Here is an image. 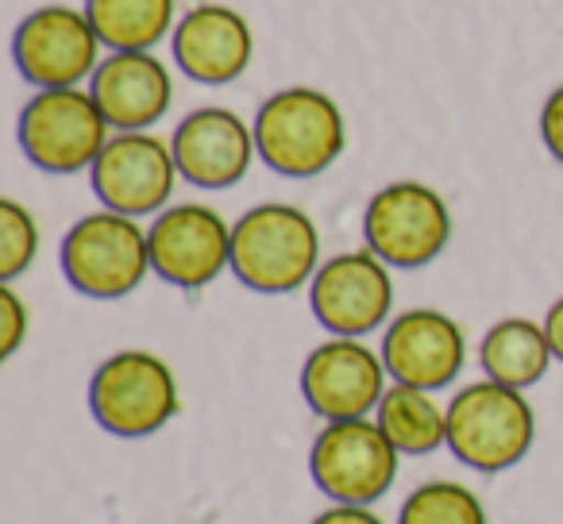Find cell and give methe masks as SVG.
<instances>
[{"mask_svg": "<svg viewBox=\"0 0 563 524\" xmlns=\"http://www.w3.org/2000/svg\"><path fill=\"white\" fill-rule=\"evenodd\" d=\"M321 232L294 204H258L232 227V270L255 293H294L317 278Z\"/></svg>", "mask_w": 563, "mask_h": 524, "instance_id": "obj_1", "label": "cell"}, {"mask_svg": "<svg viewBox=\"0 0 563 524\" xmlns=\"http://www.w3.org/2000/svg\"><path fill=\"white\" fill-rule=\"evenodd\" d=\"M344 112L321 89H282L258 109V158L282 178H317L344 155Z\"/></svg>", "mask_w": 563, "mask_h": 524, "instance_id": "obj_2", "label": "cell"}, {"mask_svg": "<svg viewBox=\"0 0 563 524\" xmlns=\"http://www.w3.org/2000/svg\"><path fill=\"white\" fill-rule=\"evenodd\" d=\"M537 416L521 390L501 382L463 386L448 405V447L455 459L486 475L509 470L529 455Z\"/></svg>", "mask_w": 563, "mask_h": 524, "instance_id": "obj_3", "label": "cell"}, {"mask_svg": "<svg viewBox=\"0 0 563 524\" xmlns=\"http://www.w3.org/2000/svg\"><path fill=\"white\" fill-rule=\"evenodd\" d=\"M63 275L78 293L93 301H117L140 290L151 270V239L135 216L93 212L81 216L63 239Z\"/></svg>", "mask_w": 563, "mask_h": 524, "instance_id": "obj_4", "label": "cell"}, {"mask_svg": "<svg viewBox=\"0 0 563 524\" xmlns=\"http://www.w3.org/2000/svg\"><path fill=\"white\" fill-rule=\"evenodd\" d=\"M174 370L151 352H120L97 367L89 382V409L112 436L140 439L166 428L178 413Z\"/></svg>", "mask_w": 563, "mask_h": 524, "instance_id": "obj_5", "label": "cell"}, {"mask_svg": "<svg viewBox=\"0 0 563 524\" xmlns=\"http://www.w3.org/2000/svg\"><path fill=\"white\" fill-rule=\"evenodd\" d=\"M109 127L93 93L40 89L20 112V147L40 170L78 174L109 147Z\"/></svg>", "mask_w": 563, "mask_h": 524, "instance_id": "obj_6", "label": "cell"}, {"mask_svg": "<svg viewBox=\"0 0 563 524\" xmlns=\"http://www.w3.org/2000/svg\"><path fill=\"white\" fill-rule=\"evenodd\" d=\"M367 250H375L386 267L417 270L448 247L452 216L437 189L421 181H394L371 197L363 212Z\"/></svg>", "mask_w": 563, "mask_h": 524, "instance_id": "obj_7", "label": "cell"}, {"mask_svg": "<svg viewBox=\"0 0 563 524\" xmlns=\"http://www.w3.org/2000/svg\"><path fill=\"white\" fill-rule=\"evenodd\" d=\"M398 455L378 421H332L309 451V470L336 505H371L398 478Z\"/></svg>", "mask_w": 563, "mask_h": 524, "instance_id": "obj_8", "label": "cell"}, {"mask_svg": "<svg viewBox=\"0 0 563 524\" xmlns=\"http://www.w3.org/2000/svg\"><path fill=\"white\" fill-rule=\"evenodd\" d=\"M16 66L40 89H78L101 66V35L93 20L66 4H47L16 27Z\"/></svg>", "mask_w": 563, "mask_h": 524, "instance_id": "obj_9", "label": "cell"}, {"mask_svg": "<svg viewBox=\"0 0 563 524\" xmlns=\"http://www.w3.org/2000/svg\"><path fill=\"white\" fill-rule=\"evenodd\" d=\"M151 270L178 290H201L232 267V227L209 204H174L147 232Z\"/></svg>", "mask_w": 563, "mask_h": 524, "instance_id": "obj_10", "label": "cell"}, {"mask_svg": "<svg viewBox=\"0 0 563 524\" xmlns=\"http://www.w3.org/2000/svg\"><path fill=\"white\" fill-rule=\"evenodd\" d=\"M313 316L332 336L360 339L386 324L394 309V282L375 250H347L329 258L313 278Z\"/></svg>", "mask_w": 563, "mask_h": 524, "instance_id": "obj_11", "label": "cell"}, {"mask_svg": "<svg viewBox=\"0 0 563 524\" xmlns=\"http://www.w3.org/2000/svg\"><path fill=\"white\" fill-rule=\"evenodd\" d=\"M386 363L367 344L347 336H332L313 347L301 367L306 405L324 421H360L386 398Z\"/></svg>", "mask_w": 563, "mask_h": 524, "instance_id": "obj_12", "label": "cell"}, {"mask_svg": "<svg viewBox=\"0 0 563 524\" xmlns=\"http://www.w3.org/2000/svg\"><path fill=\"white\" fill-rule=\"evenodd\" d=\"M93 193L104 209L124 212V216H147L163 209L178 181L174 150L147 132H120L109 140L93 166Z\"/></svg>", "mask_w": 563, "mask_h": 524, "instance_id": "obj_13", "label": "cell"}, {"mask_svg": "<svg viewBox=\"0 0 563 524\" xmlns=\"http://www.w3.org/2000/svg\"><path fill=\"white\" fill-rule=\"evenodd\" d=\"M383 363L401 386L417 390H444L460 378L467 363L463 328L437 309H409L394 316L383 336Z\"/></svg>", "mask_w": 563, "mask_h": 524, "instance_id": "obj_14", "label": "cell"}, {"mask_svg": "<svg viewBox=\"0 0 563 524\" xmlns=\"http://www.w3.org/2000/svg\"><path fill=\"white\" fill-rule=\"evenodd\" d=\"M174 163L178 174L197 189H228L247 178L255 163V127L243 124L228 109H197L174 132Z\"/></svg>", "mask_w": 563, "mask_h": 524, "instance_id": "obj_15", "label": "cell"}, {"mask_svg": "<svg viewBox=\"0 0 563 524\" xmlns=\"http://www.w3.org/2000/svg\"><path fill=\"white\" fill-rule=\"evenodd\" d=\"M255 40L247 20L228 4H197L174 27V58L186 78L201 86H228L251 66Z\"/></svg>", "mask_w": 563, "mask_h": 524, "instance_id": "obj_16", "label": "cell"}, {"mask_svg": "<svg viewBox=\"0 0 563 524\" xmlns=\"http://www.w3.org/2000/svg\"><path fill=\"white\" fill-rule=\"evenodd\" d=\"M93 101L120 132L158 124L174 101V81L151 51H112L93 74Z\"/></svg>", "mask_w": 563, "mask_h": 524, "instance_id": "obj_17", "label": "cell"}, {"mask_svg": "<svg viewBox=\"0 0 563 524\" xmlns=\"http://www.w3.org/2000/svg\"><path fill=\"white\" fill-rule=\"evenodd\" d=\"M552 344H548V332L532 321H501L494 324L483 336L478 347V363H483L486 378L501 386H514V390H529L532 382L548 375L552 367Z\"/></svg>", "mask_w": 563, "mask_h": 524, "instance_id": "obj_18", "label": "cell"}, {"mask_svg": "<svg viewBox=\"0 0 563 524\" xmlns=\"http://www.w3.org/2000/svg\"><path fill=\"white\" fill-rule=\"evenodd\" d=\"M378 424L401 455H432L448 444V409L432 401L429 390L394 386L378 405Z\"/></svg>", "mask_w": 563, "mask_h": 524, "instance_id": "obj_19", "label": "cell"}, {"mask_svg": "<svg viewBox=\"0 0 563 524\" xmlns=\"http://www.w3.org/2000/svg\"><path fill=\"white\" fill-rule=\"evenodd\" d=\"M86 16L112 51H151L174 27V0H86Z\"/></svg>", "mask_w": 563, "mask_h": 524, "instance_id": "obj_20", "label": "cell"}, {"mask_svg": "<svg viewBox=\"0 0 563 524\" xmlns=\"http://www.w3.org/2000/svg\"><path fill=\"white\" fill-rule=\"evenodd\" d=\"M398 524H486V509L467 486L429 482L406 498Z\"/></svg>", "mask_w": 563, "mask_h": 524, "instance_id": "obj_21", "label": "cell"}, {"mask_svg": "<svg viewBox=\"0 0 563 524\" xmlns=\"http://www.w3.org/2000/svg\"><path fill=\"white\" fill-rule=\"evenodd\" d=\"M40 255V224L20 201H0V282L20 278Z\"/></svg>", "mask_w": 563, "mask_h": 524, "instance_id": "obj_22", "label": "cell"}, {"mask_svg": "<svg viewBox=\"0 0 563 524\" xmlns=\"http://www.w3.org/2000/svg\"><path fill=\"white\" fill-rule=\"evenodd\" d=\"M27 336V309L12 286H0V355L12 359Z\"/></svg>", "mask_w": 563, "mask_h": 524, "instance_id": "obj_23", "label": "cell"}, {"mask_svg": "<svg viewBox=\"0 0 563 524\" xmlns=\"http://www.w3.org/2000/svg\"><path fill=\"white\" fill-rule=\"evenodd\" d=\"M540 135H544V147L552 150L555 163H563V86L544 101V112H540Z\"/></svg>", "mask_w": 563, "mask_h": 524, "instance_id": "obj_24", "label": "cell"}, {"mask_svg": "<svg viewBox=\"0 0 563 524\" xmlns=\"http://www.w3.org/2000/svg\"><path fill=\"white\" fill-rule=\"evenodd\" d=\"M313 524H386V521L371 513L367 505H332L321 516H313Z\"/></svg>", "mask_w": 563, "mask_h": 524, "instance_id": "obj_25", "label": "cell"}, {"mask_svg": "<svg viewBox=\"0 0 563 524\" xmlns=\"http://www.w3.org/2000/svg\"><path fill=\"white\" fill-rule=\"evenodd\" d=\"M544 332H548V344H552V355L563 363V298L555 301L552 309H548V316H544Z\"/></svg>", "mask_w": 563, "mask_h": 524, "instance_id": "obj_26", "label": "cell"}]
</instances>
